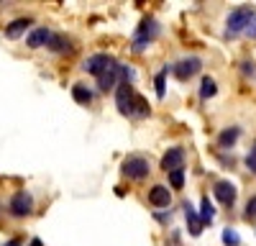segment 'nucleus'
<instances>
[{"mask_svg":"<svg viewBox=\"0 0 256 246\" xmlns=\"http://www.w3.org/2000/svg\"><path fill=\"white\" fill-rule=\"evenodd\" d=\"M156 36H159V24H156V18H144L141 26L136 28V36H134V52H144Z\"/></svg>","mask_w":256,"mask_h":246,"instance_id":"1","label":"nucleus"},{"mask_svg":"<svg viewBox=\"0 0 256 246\" xmlns=\"http://www.w3.org/2000/svg\"><path fill=\"white\" fill-rule=\"evenodd\" d=\"M254 8H248V6H244V8H236L230 16H228V28H226V34L228 36H238V34H244L246 31V26L251 24V18H254Z\"/></svg>","mask_w":256,"mask_h":246,"instance_id":"2","label":"nucleus"},{"mask_svg":"<svg viewBox=\"0 0 256 246\" xmlns=\"http://www.w3.org/2000/svg\"><path fill=\"white\" fill-rule=\"evenodd\" d=\"M116 102H118V110H120L123 116H134V102H136L134 85L120 82V85L116 88Z\"/></svg>","mask_w":256,"mask_h":246,"instance_id":"3","label":"nucleus"},{"mask_svg":"<svg viewBox=\"0 0 256 246\" xmlns=\"http://www.w3.org/2000/svg\"><path fill=\"white\" fill-rule=\"evenodd\" d=\"M120 172L126 177H131V180H144V177H148L152 167H148V159H144V156H128L123 162V170Z\"/></svg>","mask_w":256,"mask_h":246,"instance_id":"4","label":"nucleus"},{"mask_svg":"<svg viewBox=\"0 0 256 246\" xmlns=\"http://www.w3.org/2000/svg\"><path fill=\"white\" fill-rule=\"evenodd\" d=\"M113 56L110 54H92V56H88L82 62V70L88 72V74H95V77H100L105 70H108L110 64H113Z\"/></svg>","mask_w":256,"mask_h":246,"instance_id":"5","label":"nucleus"},{"mask_svg":"<svg viewBox=\"0 0 256 246\" xmlns=\"http://www.w3.org/2000/svg\"><path fill=\"white\" fill-rule=\"evenodd\" d=\"M200 67H202V59H200V56H187V59L177 62V64L172 67V74H174L177 80H190L192 74L200 72Z\"/></svg>","mask_w":256,"mask_h":246,"instance_id":"6","label":"nucleus"},{"mask_svg":"<svg viewBox=\"0 0 256 246\" xmlns=\"http://www.w3.org/2000/svg\"><path fill=\"white\" fill-rule=\"evenodd\" d=\"M212 195H216V198L226 205V208H233L238 190H236V184H233L230 180H218V182H216V188H212Z\"/></svg>","mask_w":256,"mask_h":246,"instance_id":"7","label":"nucleus"},{"mask_svg":"<svg viewBox=\"0 0 256 246\" xmlns=\"http://www.w3.org/2000/svg\"><path fill=\"white\" fill-rule=\"evenodd\" d=\"M31 208H34V200H31L28 192H16V195L10 198V202H8V210H10V216H16V218H26V216L31 213Z\"/></svg>","mask_w":256,"mask_h":246,"instance_id":"8","label":"nucleus"},{"mask_svg":"<svg viewBox=\"0 0 256 246\" xmlns=\"http://www.w3.org/2000/svg\"><path fill=\"white\" fill-rule=\"evenodd\" d=\"M182 164H184V149L182 146H172L164 156H162V170L169 174V172H174V170H182Z\"/></svg>","mask_w":256,"mask_h":246,"instance_id":"9","label":"nucleus"},{"mask_svg":"<svg viewBox=\"0 0 256 246\" xmlns=\"http://www.w3.org/2000/svg\"><path fill=\"white\" fill-rule=\"evenodd\" d=\"M148 202L156 205V208H169L172 192H169V188H164V184H154V188L148 190Z\"/></svg>","mask_w":256,"mask_h":246,"instance_id":"10","label":"nucleus"},{"mask_svg":"<svg viewBox=\"0 0 256 246\" xmlns=\"http://www.w3.org/2000/svg\"><path fill=\"white\" fill-rule=\"evenodd\" d=\"M116 82H118V62H113V64L98 77V88H100L102 92H108V90L116 88Z\"/></svg>","mask_w":256,"mask_h":246,"instance_id":"11","label":"nucleus"},{"mask_svg":"<svg viewBox=\"0 0 256 246\" xmlns=\"http://www.w3.org/2000/svg\"><path fill=\"white\" fill-rule=\"evenodd\" d=\"M49 38H52V31L41 26V28H34V31L28 34L26 44H28L31 49H41V46H46V44H49Z\"/></svg>","mask_w":256,"mask_h":246,"instance_id":"12","label":"nucleus"},{"mask_svg":"<svg viewBox=\"0 0 256 246\" xmlns=\"http://www.w3.org/2000/svg\"><path fill=\"white\" fill-rule=\"evenodd\" d=\"M184 218H187V226H190V234H192V236H200V234H202V220H200L198 210L192 208L190 202L184 205Z\"/></svg>","mask_w":256,"mask_h":246,"instance_id":"13","label":"nucleus"},{"mask_svg":"<svg viewBox=\"0 0 256 246\" xmlns=\"http://www.w3.org/2000/svg\"><path fill=\"white\" fill-rule=\"evenodd\" d=\"M28 26H31V18H16L13 24L6 28V36H8V38H18V36L26 34Z\"/></svg>","mask_w":256,"mask_h":246,"instance_id":"14","label":"nucleus"},{"mask_svg":"<svg viewBox=\"0 0 256 246\" xmlns=\"http://www.w3.org/2000/svg\"><path fill=\"white\" fill-rule=\"evenodd\" d=\"M238 136H241V128H236V126H233V128H226V131L218 136V146H220V149H230L233 144L238 141Z\"/></svg>","mask_w":256,"mask_h":246,"instance_id":"15","label":"nucleus"},{"mask_svg":"<svg viewBox=\"0 0 256 246\" xmlns=\"http://www.w3.org/2000/svg\"><path fill=\"white\" fill-rule=\"evenodd\" d=\"M52 52H56V54H62V52H70L72 46H70V38L67 36H62V34H52V38H49V44H46Z\"/></svg>","mask_w":256,"mask_h":246,"instance_id":"16","label":"nucleus"},{"mask_svg":"<svg viewBox=\"0 0 256 246\" xmlns=\"http://www.w3.org/2000/svg\"><path fill=\"white\" fill-rule=\"evenodd\" d=\"M72 98H74V102H80V106H90L92 102V92L84 85H74L72 88Z\"/></svg>","mask_w":256,"mask_h":246,"instance_id":"17","label":"nucleus"},{"mask_svg":"<svg viewBox=\"0 0 256 246\" xmlns=\"http://www.w3.org/2000/svg\"><path fill=\"white\" fill-rule=\"evenodd\" d=\"M212 218H216V208H212L210 198H202V202H200V220H202V226L212 223Z\"/></svg>","mask_w":256,"mask_h":246,"instance_id":"18","label":"nucleus"},{"mask_svg":"<svg viewBox=\"0 0 256 246\" xmlns=\"http://www.w3.org/2000/svg\"><path fill=\"white\" fill-rule=\"evenodd\" d=\"M216 92H218L216 80H212V77H202V82H200V98H202V100H208V98H212Z\"/></svg>","mask_w":256,"mask_h":246,"instance_id":"19","label":"nucleus"},{"mask_svg":"<svg viewBox=\"0 0 256 246\" xmlns=\"http://www.w3.org/2000/svg\"><path fill=\"white\" fill-rule=\"evenodd\" d=\"M166 72H169V67H164V70L154 77V85H156V95H159V98L166 95Z\"/></svg>","mask_w":256,"mask_h":246,"instance_id":"20","label":"nucleus"},{"mask_svg":"<svg viewBox=\"0 0 256 246\" xmlns=\"http://www.w3.org/2000/svg\"><path fill=\"white\" fill-rule=\"evenodd\" d=\"M134 116H138V118H146V116H148V102H146L141 95H136V102H134Z\"/></svg>","mask_w":256,"mask_h":246,"instance_id":"21","label":"nucleus"},{"mask_svg":"<svg viewBox=\"0 0 256 246\" xmlns=\"http://www.w3.org/2000/svg\"><path fill=\"white\" fill-rule=\"evenodd\" d=\"M220 241H223L226 246H238V244H241V236L233 231V228H226L223 236H220Z\"/></svg>","mask_w":256,"mask_h":246,"instance_id":"22","label":"nucleus"},{"mask_svg":"<svg viewBox=\"0 0 256 246\" xmlns=\"http://www.w3.org/2000/svg\"><path fill=\"white\" fill-rule=\"evenodd\" d=\"M169 184H172L174 190H182V184H184V170H174V172H169Z\"/></svg>","mask_w":256,"mask_h":246,"instance_id":"23","label":"nucleus"},{"mask_svg":"<svg viewBox=\"0 0 256 246\" xmlns=\"http://www.w3.org/2000/svg\"><path fill=\"white\" fill-rule=\"evenodd\" d=\"M244 218H246V220H256V195L246 202V213H244Z\"/></svg>","mask_w":256,"mask_h":246,"instance_id":"24","label":"nucleus"},{"mask_svg":"<svg viewBox=\"0 0 256 246\" xmlns=\"http://www.w3.org/2000/svg\"><path fill=\"white\" fill-rule=\"evenodd\" d=\"M246 167H248V170L256 174V146H254V149H251V154L246 156Z\"/></svg>","mask_w":256,"mask_h":246,"instance_id":"25","label":"nucleus"},{"mask_svg":"<svg viewBox=\"0 0 256 246\" xmlns=\"http://www.w3.org/2000/svg\"><path fill=\"white\" fill-rule=\"evenodd\" d=\"M248 38H256V13H254V18H251V24L246 26V31H244Z\"/></svg>","mask_w":256,"mask_h":246,"instance_id":"26","label":"nucleus"},{"mask_svg":"<svg viewBox=\"0 0 256 246\" xmlns=\"http://www.w3.org/2000/svg\"><path fill=\"white\" fill-rule=\"evenodd\" d=\"M244 72L246 74H254V62H244Z\"/></svg>","mask_w":256,"mask_h":246,"instance_id":"27","label":"nucleus"},{"mask_svg":"<svg viewBox=\"0 0 256 246\" xmlns=\"http://www.w3.org/2000/svg\"><path fill=\"white\" fill-rule=\"evenodd\" d=\"M3 246H24V241H20V238H10V241H6Z\"/></svg>","mask_w":256,"mask_h":246,"instance_id":"28","label":"nucleus"},{"mask_svg":"<svg viewBox=\"0 0 256 246\" xmlns=\"http://www.w3.org/2000/svg\"><path fill=\"white\" fill-rule=\"evenodd\" d=\"M28 246H41V241H38V238H31V244H28Z\"/></svg>","mask_w":256,"mask_h":246,"instance_id":"29","label":"nucleus"}]
</instances>
